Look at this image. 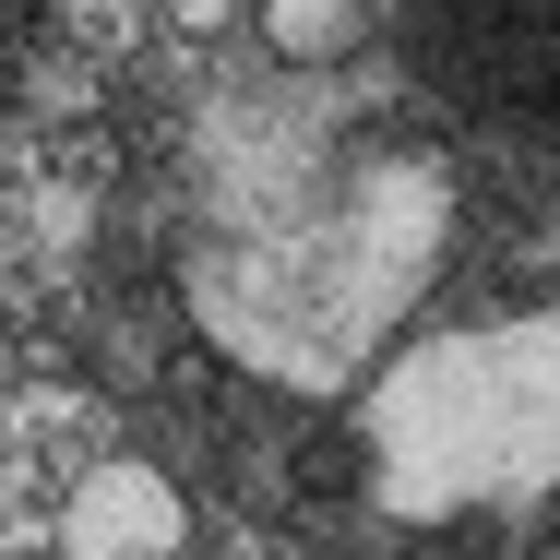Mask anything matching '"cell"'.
<instances>
[{
  "instance_id": "1",
  "label": "cell",
  "mask_w": 560,
  "mask_h": 560,
  "mask_svg": "<svg viewBox=\"0 0 560 560\" xmlns=\"http://www.w3.org/2000/svg\"><path fill=\"white\" fill-rule=\"evenodd\" d=\"M453 250V167L382 119L238 108L203 155L179 299L275 394L358 382Z\"/></svg>"
},
{
  "instance_id": "2",
  "label": "cell",
  "mask_w": 560,
  "mask_h": 560,
  "mask_svg": "<svg viewBox=\"0 0 560 560\" xmlns=\"http://www.w3.org/2000/svg\"><path fill=\"white\" fill-rule=\"evenodd\" d=\"M560 477V311L430 335L370 382V489L406 525L525 501Z\"/></svg>"
},
{
  "instance_id": "3",
  "label": "cell",
  "mask_w": 560,
  "mask_h": 560,
  "mask_svg": "<svg viewBox=\"0 0 560 560\" xmlns=\"http://www.w3.org/2000/svg\"><path fill=\"white\" fill-rule=\"evenodd\" d=\"M406 60L489 143H560V0H406Z\"/></svg>"
},
{
  "instance_id": "4",
  "label": "cell",
  "mask_w": 560,
  "mask_h": 560,
  "mask_svg": "<svg viewBox=\"0 0 560 560\" xmlns=\"http://www.w3.org/2000/svg\"><path fill=\"white\" fill-rule=\"evenodd\" d=\"M191 549V501L167 489V465L108 453L72 501H60V560H179Z\"/></svg>"
},
{
  "instance_id": "5",
  "label": "cell",
  "mask_w": 560,
  "mask_h": 560,
  "mask_svg": "<svg viewBox=\"0 0 560 560\" xmlns=\"http://www.w3.org/2000/svg\"><path fill=\"white\" fill-rule=\"evenodd\" d=\"M346 36H358L346 0H262V48H275V60H335Z\"/></svg>"
}]
</instances>
